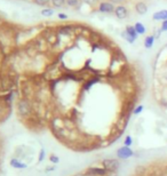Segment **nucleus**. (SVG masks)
<instances>
[{"label": "nucleus", "instance_id": "obj_17", "mask_svg": "<svg viewBox=\"0 0 167 176\" xmlns=\"http://www.w3.org/2000/svg\"><path fill=\"white\" fill-rule=\"evenodd\" d=\"M143 110H144V106H143V105H137V106L134 109V111H133V114H135V116L141 114Z\"/></svg>", "mask_w": 167, "mask_h": 176}, {"label": "nucleus", "instance_id": "obj_18", "mask_svg": "<svg viewBox=\"0 0 167 176\" xmlns=\"http://www.w3.org/2000/svg\"><path fill=\"white\" fill-rule=\"evenodd\" d=\"M12 166L13 167H16V168H24L25 167V165L24 163H19L17 160H12Z\"/></svg>", "mask_w": 167, "mask_h": 176}, {"label": "nucleus", "instance_id": "obj_26", "mask_svg": "<svg viewBox=\"0 0 167 176\" xmlns=\"http://www.w3.org/2000/svg\"><path fill=\"white\" fill-rule=\"evenodd\" d=\"M157 176H167L166 173H160V174H158Z\"/></svg>", "mask_w": 167, "mask_h": 176}, {"label": "nucleus", "instance_id": "obj_23", "mask_svg": "<svg viewBox=\"0 0 167 176\" xmlns=\"http://www.w3.org/2000/svg\"><path fill=\"white\" fill-rule=\"evenodd\" d=\"M58 19H60V20H66V19H68V15L60 13V14H58Z\"/></svg>", "mask_w": 167, "mask_h": 176}, {"label": "nucleus", "instance_id": "obj_2", "mask_svg": "<svg viewBox=\"0 0 167 176\" xmlns=\"http://www.w3.org/2000/svg\"><path fill=\"white\" fill-rule=\"evenodd\" d=\"M133 156H134V151L132 150L130 148H128V146L124 145V146L119 148L117 150V158L119 160H126V159H128V158Z\"/></svg>", "mask_w": 167, "mask_h": 176}, {"label": "nucleus", "instance_id": "obj_4", "mask_svg": "<svg viewBox=\"0 0 167 176\" xmlns=\"http://www.w3.org/2000/svg\"><path fill=\"white\" fill-rule=\"evenodd\" d=\"M86 174L89 176H107L109 174V172L105 169L104 167L98 168V167H92L86 170Z\"/></svg>", "mask_w": 167, "mask_h": 176}, {"label": "nucleus", "instance_id": "obj_13", "mask_svg": "<svg viewBox=\"0 0 167 176\" xmlns=\"http://www.w3.org/2000/svg\"><path fill=\"white\" fill-rule=\"evenodd\" d=\"M41 14L44 16H46V17H49V16L54 15V9H51V8H45V9L41 10Z\"/></svg>", "mask_w": 167, "mask_h": 176}, {"label": "nucleus", "instance_id": "obj_8", "mask_svg": "<svg viewBox=\"0 0 167 176\" xmlns=\"http://www.w3.org/2000/svg\"><path fill=\"white\" fill-rule=\"evenodd\" d=\"M152 19L154 21H167V10L166 9H161L159 12H156L152 15Z\"/></svg>", "mask_w": 167, "mask_h": 176}, {"label": "nucleus", "instance_id": "obj_6", "mask_svg": "<svg viewBox=\"0 0 167 176\" xmlns=\"http://www.w3.org/2000/svg\"><path fill=\"white\" fill-rule=\"evenodd\" d=\"M19 112L22 116H28L31 112V106L29 104V102L25 100H22L19 103Z\"/></svg>", "mask_w": 167, "mask_h": 176}, {"label": "nucleus", "instance_id": "obj_27", "mask_svg": "<svg viewBox=\"0 0 167 176\" xmlns=\"http://www.w3.org/2000/svg\"><path fill=\"white\" fill-rule=\"evenodd\" d=\"M164 78H165V80L167 81V71L165 72V74H164Z\"/></svg>", "mask_w": 167, "mask_h": 176}, {"label": "nucleus", "instance_id": "obj_11", "mask_svg": "<svg viewBox=\"0 0 167 176\" xmlns=\"http://www.w3.org/2000/svg\"><path fill=\"white\" fill-rule=\"evenodd\" d=\"M154 44V36H148L145 40H144V47L149 49V48H152V46Z\"/></svg>", "mask_w": 167, "mask_h": 176}, {"label": "nucleus", "instance_id": "obj_20", "mask_svg": "<svg viewBox=\"0 0 167 176\" xmlns=\"http://www.w3.org/2000/svg\"><path fill=\"white\" fill-rule=\"evenodd\" d=\"M84 2H86L87 5H89V6H95L96 4H100L101 1L100 0H81Z\"/></svg>", "mask_w": 167, "mask_h": 176}, {"label": "nucleus", "instance_id": "obj_21", "mask_svg": "<svg viewBox=\"0 0 167 176\" xmlns=\"http://www.w3.org/2000/svg\"><path fill=\"white\" fill-rule=\"evenodd\" d=\"M108 1H110V2L113 4V5H117V6L124 5V2H125V0H108Z\"/></svg>", "mask_w": 167, "mask_h": 176}, {"label": "nucleus", "instance_id": "obj_19", "mask_svg": "<svg viewBox=\"0 0 167 176\" xmlns=\"http://www.w3.org/2000/svg\"><path fill=\"white\" fill-rule=\"evenodd\" d=\"M37 5H39V6H46V5H48L49 2H51V0H33Z\"/></svg>", "mask_w": 167, "mask_h": 176}, {"label": "nucleus", "instance_id": "obj_16", "mask_svg": "<svg viewBox=\"0 0 167 176\" xmlns=\"http://www.w3.org/2000/svg\"><path fill=\"white\" fill-rule=\"evenodd\" d=\"M133 144V138H132V136L130 135H128V136L125 137V141H124V145L125 146H128V148H130V145Z\"/></svg>", "mask_w": 167, "mask_h": 176}, {"label": "nucleus", "instance_id": "obj_28", "mask_svg": "<svg viewBox=\"0 0 167 176\" xmlns=\"http://www.w3.org/2000/svg\"><path fill=\"white\" fill-rule=\"evenodd\" d=\"M100 1H104V0H100Z\"/></svg>", "mask_w": 167, "mask_h": 176}, {"label": "nucleus", "instance_id": "obj_9", "mask_svg": "<svg viewBox=\"0 0 167 176\" xmlns=\"http://www.w3.org/2000/svg\"><path fill=\"white\" fill-rule=\"evenodd\" d=\"M125 31L128 33L129 36L133 38V39H137V32H136V30H135V27H134V25H127L126 26V29H125Z\"/></svg>", "mask_w": 167, "mask_h": 176}, {"label": "nucleus", "instance_id": "obj_3", "mask_svg": "<svg viewBox=\"0 0 167 176\" xmlns=\"http://www.w3.org/2000/svg\"><path fill=\"white\" fill-rule=\"evenodd\" d=\"M115 9H116V6L113 4H111L108 0H104V1H101L98 4V10L101 13L104 14H112L115 13Z\"/></svg>", "mask_w": 167, "mask_h": 176}, {"label": "nucleus", "instance_id": "obj_14", "mask_svg": "<svg viewBox=\"0 0 167 176\" xmlns=\"http://www.w3.org/2000/svg\"><path fill=\"white\" fill-rule=\"evenodd\" d=\"M51 4L54 7H63L66 4V0H51Z\"/></svg>", "mask_w": 167, "mask_h": 176}, {"label": "nucleus", "instance_id": "obj_7", "mask_svg": "<svg viewBox=\"0 0 167 176\" xmlns=\"http://www.w3.org/2000/svg\"><path fill=\"white\" fill-rule=\"evenodd\" d=\"M135 12L137 14H140V15L147 14V12H148V5H147L144 1H139V2H136V5H135Z\"/></svg>", "mask_w": 167, "mask_h": 176}, {"label": "nucleus", "instance_id": "obj_25", "mask_svg": "<svg viewBox=\"0 0 167 176\" xmlns=\"http://www.w3.org/2000/svg\"><path fill=\"white\" fill-rule=\"evenodd\" d=\"M75 176H89V175H87L86 173H80V174H77V175H75Z\"/></svg>", "mask_w": 167, "mask_h": 176}, {"label": "nucleus", "instance_id": "obj_15", "mask_svg": "<svg viewBox=\"0 0 167 176\" xmlns=\"http://www.w3.org/2000/svg\"><path fill=\"white\" fill-rule=\"evenodd\" d=\"M122 38H124V39L127 40V41H128L129 44H133V42L135 41V39H133V38H132V37H130V36H129V34H128L127 32H126V31H122Z\"/></svg>", "mask_w": 167, "mask_h": 176}, {"label": "nucleus", "instance_id": "obj_5", "mask_svg": "<svg viewBox=\"0 0 167 176\" xmlns=\"http://www.w3.org/2000/svg\"><path fill=\"white\" fill-rule=\"evenodd\" d=\"M115 15L117 16V19L119 20H124L128 16V9L125 5H119V6H116V9H115Z\"/></svg>", "mask_w": 167, "mask_h": 176}, {"label": "nucleus", "instance_id": "obj_22", "mask_svg": "<svg viewBox=\"0 0 167 176\" xmlns=\"http://www.w3.org/2000/svg\"><path fill=\"white\" fill-rule=\"evenodd\" d=\"M161 31H167V21H164L161 23V27H160Z\"/></svg>", "mask_w": 167, "mask_h": 176}, {"label": "nucleus", "instance_id": "obj_10", "mask_svg": "<svg viewBox=\"0 0 167 176\" xmlns=\"http://www.w3.org/2000/svg\"><path fill=\"white\" fill-rule=\"evenodd\" d=\"M134 27H135V30H136V32H137V34H144L145 31H147L145 26L143 25V23H141V22H136Z\"/></svg>", "mask_w": 167, "mask_h": 176}, {"label": "nucleus", "instance_id": "obj_12", "mask_svg": "<svg viewBox=\"0 0 167 176\" xmlns=\"http://www.w3.org/2000/svg\"><path fill=\"white\" fill-rule=\"evenodd\" d=\"M81 4V0H66V5L70 7H79Z\"/></svg>", "mask_w": 167, "mask_h": 176}, {"label": "nucleus", "instance_id": "obj_24", "mask_svg": "<svg viewBox=\"0 0 167 176\" xmlns=\"http://www.w3.org/2000/svg\"><path fill=\"white\" fill-rule=\"evenodd\" d=\"M51 161H54V163H58V158L56 156H51Z\"/></svg>", "mask_w": 167, "mask_h": 176}, {"label": "nucleus", "instance_id": "obj_29", "mask_svg": "<svg viewBox=\"0 0 167 176\" xmlns=\"http://www.w3.org/2000/svg\"><path fill=\"white\" fill-rule=\"evenodd\" d=\"M112 176H116V175H112Z\"/></svg>", "mask_w": 167, "mask_h": 176}, {"label": "nucleus", "instance_id": "obj_1", "mask_svg": "<svg viewBox=\"0 0 167 176\" xmlns=\"http://www.w3.org/2000/svg\"><path fill=\"white\" fill-rule=\"evenodd\" d=\"M102 166L109 173H117L120 167V163L119 159H104L102 160Z\"/></svg>", "mask_w": 167, "mask_h": 176}]
</instances>
